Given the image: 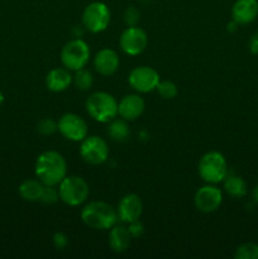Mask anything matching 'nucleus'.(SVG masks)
<instances>
[{"mask_svg": "<svg viewBox=\"0 0 258 259\" xmlns=\"http://www.w3.org/2000/svg\"><path fill=\"white\" fill-rule=\"evenodd\" d=\"M110 23V10L101 2H94L83 9L82 25L91 33H101Z\"/></svg>", "mask_w": 258, "mask_h": 259, "instance_id": "0eeeda50", "label": "nucleus"}, {"mask_svg": "<svg viewBox=\"0 0 258 259\" xmlns=\"http://www.w3.org/2000/svg\"><path fill=\"white\" fill-rule=\"evenodd\" d=\"M235 259H258V244L253 242H247L240 244L235 249Z\"/></svg>", "mask_w": 258, "mask_h": 259, "instance_id": "5701e85b", "label": "nucleus"}, {"mask_svg": "<svg viewBox=\"0 0 258 259\" xmlns=\"http://www.w3.org/2000/svg\"><path fill=\"white\" fill-rule=\"evenodd\" d=\"M224 190L229 196L240 199L247 194V182L238 175L228 174L224 179Z\"/></svg>", "mask_w": 258, "mask_h": 259, "instance_id": "aec40b11", "label": "nucleus"}, {"mask_svg": "<svg viewBox=\"0 0 258 259\" xmlns=\"http://www.w3.org/2000/svg\"><path fill=\"white\" fill-rule=\"evenodd\" d=\"M81 219L86 227L95 230L111 229L118 222L116 210L104 201H91L83 206Z\"/></svg>", "mask_w": 258, "mask_h": 259, "instance_id": "f03ea898", "label": "nucleus"}, {"mask_svg": "<svg viewBox=\"0 0 258 259\" xmlns=\"http://www.w3.org/2000/svg\"><path fill=\"white\" fill-rule=\"evenodd\" d=\"M80 156L86 163L93 166L104 163L109 157L108 143L98 136L86 137L81 142Z\"/></svg>", "mask_w": 258, "mask_h": 259, "instance_id": "6e6552de", "label": "nucleus"}, {"mask_svg": "<svg viewBox=\"0 0 258 259\" xmlns=\"http://www.w3.org/2000/svg\"><path fill=\"white\" fill-rule=\"evenodd\" d=\"M129 85L136 91L142 94L151 93L156 90L159 80V75L154 68L149 66H138L129 73Z\"/></svg>", "mask_w": 258, "mask_h": 259, "instance_id": "9d476101", "label": "nucleus"}, {"mask_svg": "<svg viewBox=\"0 0 258 259\" xmlns=\"http://www.w3.org/2000/svg\"><path fill=\"white\" fill-rule=\"evenodd\" d=\"M129 233H131L132 238H138L143 234L144 228L142 225V223H139V220H136L133 223H129V228H128Z\"/></svg>", "mask_w": 258, "mask_h": 259, "instance_id": "cd10ccee", "label": "nucleus"}, {"mask_svg": "<svg viewBox=\"0 0 258 259\" xmlns=\"http://www.w3.org/2000/svg\"><path fill=\"white\" fill-rule=\"evenodd\" d=\"M58 132L71 142H82L88 137V124L80 115L67 113L57 121Z\"/></svg>", "mask_w": 258, "mask_h": 259, "instance_id": "1a4fd4ad", "label": "nucleus"}, {"mask_svg": "<svg viewBox=\"0 0 258 259\" xmlns=\"http://www.w3.org/2000/svg\"><path fill=\"white\" fill-rule=\"evenodd\" d=\"M232 17L239 25L252 23L258 17V0H237L233 4Z\"/></svg>", "mask_w": 258, "mask_h": 259, "instance_id": "dca6fc26", "label": "nucleus"}, {"mask_svg": "<svg viewBox=\"0 0 258 259\" xmlns=\"http://www.w3.org/2000/svg\"><path fill=\"white\" fill-rule=\"evenodd\" d=\"M60 200V195H58V190L55 189V186H46L43 189L42 196H40V202L47 205L56 204Z\"/></svg>", "mask_w": 258, "mask_h": 259, "instance_id": "a878e982", "label": "nucleus"}, {"mask_svg": "<svg viewBox=\"0 0 258 259\" xmlns=\"http://www.w3.org/2000/svg\"><path fill=\"white\" fill-rule=\"evenodd\" d=\"M37 131L43 136H52L53 133L58 131V124L51 118H45L38 121Z\"/></svg>", "mask_w": 258, "mask_h": 259, "instance_id": "393cba45", "label": "nucleus"}, {"mask_svg": "<svg viewBox=\"0 0 258 259\" xmlns=\"http://www.w3.org/2000/svg\"><path fill=\"white\" fill-rule=\"evenodd\" d=\"M3 103H4V94H3L2 91H0V105H2Z\"/></svg>", "mask_w": 258, "mask_h": 259, "instance_id": "473e14b6", "label": "nucleus"}, {"mask_svg": "<svg viewBox=\"0 0 258 259\" xmlns=\"http://www.w3.org/2000/svg\"><path fill=\"white\" fill-rule=\"evenodd\" d=\"M43 189H45V185L39 181V180H25L24 182H22L18 189L19 191L20 197L23 200L28 202H37L40 200V196H42Z\"/></svg>", "mask_w": 258, "mask_h": 259, "instance_id": "6ab92c4d", "label": "nucleus"}, {"mask_svg": "<svg viewBox=\"0 0 258 259\" xmlns=\"http://www.w3.org/2000/svg\"><path fill=\"white\" fill-rule=\"evenodd\" d=\"M34 172L37 179L46 186H58L67 176V162L56 151H46L38 156Z\"/></svg>", "mask_w": 258, "mask_h": 259, "instance_id": "f257e3e1", "label": "nucleus"}, {"mask_svg": "<svg viewBox=\"0 0 258 259\" xmlns=\"http://www.w3.org/2000/svg\"><path fill=\"white\" fill-rule=\"evenodd\" d=\"M252 196H253V200H254V201L258 204V185H255L254 189H253Z\"/></svg>", "mask_w": 258, "mask_h": 259, "instance_id": "2f4dec72", "label": "nucleus"}, {"mask_svg": "<svg viewBox=\"0 0 258 259\" xmlns=\"http://www.w3.org/2000/svg\"><path fill=\"white\" fill-rule=\"evenodd\" d=\"M249 51L253 55H258V32L250 37L249 39Z\"/></svg>", "mask_w": 258, "mask_h": 259, "instance_id": "c756f323", "label": "nucleus"}, {"mask_svg": "<svg viewBox=\"0 0 258 259\" xmlns=\"http://www.w3.org/2000/svg\"><path fill=\"white\" fill-rule=\"evenodd\" d=\"M146 104L144 100L137 94L125 95L118 103V115L126 121L138 119L143 114Z\"/></svg>", "mask_w": 258, "mask_h": 259, "instance_id": "4468645a", "label": "nucleus"}, {"mask_svg": "<svg viewBox=\"0 0 258 259\" xmlns=\"http://www.w3.org/2000/svg\"><path fill=\"white\" fill-rule=\"evenodd\" d=\"M139 19H141V14H139L138 9L133 7H129L128 9L124 13V22L126 23L128 27H132V25L138 24Z\"/></svg>", "mask_w": 258, "mask_h": 259, "instance_id": "bb28decb", "label": "nucleus"}, {"mask_svg": "<svg viewBox=\"0 0 258 259\" xmlns=\"http://www.w3.org/2000/svg\"><path fill=\"white\" fill-rule=\"evenodd\" d=\"M75 76L72 77V82L75 83L76 88L81 91H88L93 88L94 77L90 71L85 70V67L81 70L75 71Z\"/></svg>", "mask_w": 258, "mask_h": 259, "instance_id": "4be33fe9", "label": "nucleus"}, {"mask_svg": "<svg viewBox=\"0 0 258 259\" xmlns=\"http://www.w3.org/2000/svg\"><path fill=\"white\" fill-rule=\"evenodd\" d=\"M108 134L113 141L124 142L129 137V126L124 119H113L109 121Z\"/></svg>", "mask_w": 258, "mask_h": 259, "instance_id": "412c9836", "label": "nucleus"}, {"mask_svg": "<svg viewBox=\"0 0 258 259\" xmlns=\"http://www.w3.org/2000/svg\"><path fill=\"white\" fill-rule=\"evenodd\" d=\"M238 23L235 22V20H232V22L230 23H228V30H229V32H235V30L238 29Z\"/></svg>", "mask_w": 258, "mask_h": 259, "instance_id": "7c9ffc66", "label": "nucleus"}, {"mask_svg": "<svg viewBox=\"0 0 258 259\" xmlns=\"http://www.w3.org/2000/svg\"><path fill=\"white\" fill-rule=\"evenodd\" d=\"M53 244H55V247L57 248V249H63V248L67 247L68 238L66 237L63 233H56V234L53 235Z\"/></svg>", "mask_w": 258, "mask_h": 259, "instance_id": "c85d7f7f", "label": "nucleus"}, {"mask_svg": "<svg viewBox=\"0 0 258 259\" xmlns=\"http://www.w3.org/2000/svg\"><path fill=\"white\" fill-rule=\"evenodd\" d=\"M86 110L94 120L99 123H109L118 115V101L111 94L96 91L86 100Z\"/></svg>", "mask_w": 258, "mask_h": 259, "instance_id": "7ed1b4c3", "label": "nucleus"}, {"mask_svg": "<svg viewBox=\"0 0 258 259\" xmlns=\"http://www.w3.org/2000/svg\"><path fill=\"white\" fill-rule=\"evenodd\" d=\"M132 235L128 228L123 225H114L109 233V245L115 253H123L131 245Z\"/></svg>", "mask_w": 258, "mask_h": 259, "instance_id": "a211bd4d", "label": "nucleus"}, {"mask_svg": "<svg viewBox=\"0 0 258 259\" xmlns=\"http://www.w3.org/2000/svg\"><path fill=\"white\" fill-rule=\"evenodd\" d=\"M121 51L129 56H138L143 52L148 45L147 33L137 25L125 28L119 38Z\"/></svg>", "mask_w": 258, "mask_h": 259, "instance_id": "9b49d317", "label": "nucleus"}, {"mask_svg": "<svg viewBox=\"0 0 258 259\" xmlns=\"http://www.w3.org/2000/svg\"><path fill=\"white\" fill-rule=\"evenodd\" d=\"M142 211H143V204L138 195L128 194L119 201L116 214L118 219H120L123 223H133L136 220H139Z\"/></svg>", "mask_w": 258, "mask_h": 259, "instance_id": "ddd939ff", "label": "nucleus"}, {"mask_svg": "<svg viewBox=\"0 0 258 259\" xmlns=\"http://www.w3.org/2000/svg\"><path fill=\"white\" fill-rule=\"evenodd\" d=\"M72 77L70 70L66 67H56L46 76V86L53 93H62L70 88L72 83Z\"/></svg>", "mask_w": 258, "mask_h": 259, "instance_id": "f3484780", "label": "nucleus"}, {"mask_svg": "<svg viewBox=\"0 0 258 259\" xmlns=\"http://www.w3.org/2000/svg\"><path fill=\"white\" fill-rule=\"evenodd\" d=\"M120 60L118 53L111 48H103L94 57V67L103 76H110L118 71Z\"/></svg>", "mask_w": 258, "mask_h": 259, "instance_id": "2eb2a0df", "label": "nucleus"}, {"mask_svg": "<svg viewBox=\"0 0 258 259\" xmlns=\"http://www.w3.org/2000/svg\"><path fill=\"white\" fill-rule=\"evenodd\" d=\"M156 90L158 91L159 96H161L162 99H164V100H171V99H175L177 96V94H179V89H177L176 83L168 80L159 81Z\"/></svg>", "mask_w": 258, "mask_h": 259, "instance_id": "b1692460", "label": "nucleus"}, {"mask_svg": "<svg viewBox=\"0 0 258 259\" xmlns=\"http://www.w3.org/2000/svg\"><path fill=\"white\" fill-rule=\"evenodd\" d=\"M195 206L199 211L209 214L217 211L223 202V192L212 184L200 187L195 194Z\"/></svg>", "mask_w": 258, "mask_h": 259, "instance_id": "f8f14e48", "label": "nucleus"}, {"mask_svg": "<svg viewBox=\"0 0 258 259\" xmlns=\"http://www.w3.org/2000/svg\"><path fill=\"white\" fill-rule=\"evenodd\" d=\"M199 175L207 184H219L224 181L228 172V163L225 157L220 152H207L200 158Z\"/></svg>", "mask_w": 258, "mask_h": 259, "instance_id": "20e7f679", "label": "nucleus"}, {"mask_svg": "<svg viewBox=\"0 0 258 259\" xmlns=\"http://www.w3.org/2000/svg\"><path fill=\"white\" fill-rule=\"evenodd\" d=\"M61 201L70 206H78L88 200L90 195L89 184L80 176H66L58 185Z\"/></svg>", "mask_w": 258, "mask_h": 259, "instance_id": "39448f33", "label": "nucleus"}, {"mask_svg": "<svg viewBox=\"0 0 258 259\" xmlns=\"http://www.w3.org/2000/svg\"><path fill=\"white\" fill-rule=\"evenodd\" d=\"M90 60V48L85 40L80 38L71 39L61 51V62L70 71H77L85 67Z\"/></svg>", "mask_w": 258, "mask_h": 259, "instance_id": "423d86ee", "label": "nucleus"}]
</instances>
